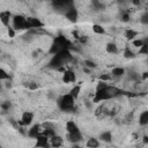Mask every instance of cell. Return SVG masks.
Masks as SVG:
<instances>
[{"mask_svg": "<svg viewBox=\"0 0 148 148\" xmlns=\"http://www.w3.org/2000/svg\"><path fill=\"white\" fill-rule=\"evenodd\" d=\"M136 35H138L136 31H134V30H127L126 34H125V37H126L127 39H133Z\"/></svg>", "mask_w": 148, "mask_h": 148, "instance_id": "cell-20", "label": "cell"}, {"mask_svg": "<svg viewBox=\"0 0 148 148\" xmlns=\"http://www.w3.org/2000/svg\"><path fill=\"white\" fill-rule=\"evenodd\" d=\"M62 81L65 83H71L75 81V74L72 71H65L62 74Z\"/></svg>", "mask_w": 148, "mask_h": 148, "instance_id": "cell-7", "label": "cell"}, {"mask_svg": "<svg viewBox=\"0 0 148 148\" xmlns=\"http://www.w3.org/2000/svg\"><path fill=\"white\" fill-rule=\"evenodd\" d=\"M111 133L110 132H104L101 134V139L104 140V141H111Z\"/></svg>", "mask_w": 148, "mask_h": 148, "instance_id": "cell-23", "label": "cell"}, {"mask_svg": "<svg viewBox=\"0 0 148 148\" xmlns=\"http://www.w3.org/2000/svg\"><path fill=\"white\" fill-rule=\"evenodd\" d=\"M87 146L95 148V147H98V146H99V142H98L96 139H89V141L87 142Z\"/></svg>", "mask_w": 148, "mask_h": 148, "instance_id": "cell-21", "label": "cell"}, {"mask_svg": "<svg viewBox=\"0 0 148 148\" xmlns=\"http://www.w3.org/2000/svg\"><path fill=\"white\" fill-rule=\"evenodd\" d=\"M139 123H140L141 125H147V124H148V111H143V112L140 114Z\"/></svg>", "mask_w": 148, "mask_h": 148, "instance_id": "cell-16", "label": "cell"}, {"mask_svg": "<svg viewBox=\"0 0 148 148\" xmlns=\"http://www.w3.org/2000/svg\"><path fill=\"white\" fill-rule=\"evenodd\" d=\"M82 139V135L80 133V131L77 132H73V133H68V140L72 142H77Z\"/></svg>", "mask_w": 148, "mask_h": 148, "instance_id": "cell-13", "label": "cell"}, {"mask_svg": "<svg viewBox=\"0 0 148 148\" xmlns=\"http://www.w3.org/2000/svg\"><path fill=\"white\" fill-rule=\"evenodd\" d=\"M8 35H9V37H14V35H15V32L12 28H8Z\"/></svg>", "mask_w": 148, "mask_h": 148, "instance_id": "cell-32", "label": "cell"}, {"mask_svg": "<svg viewBox=\"0 0 148 148\" xmlns=\"http://www.w3.org/2000/svg\"><path fill=\"white\" fill-rule=\"evenodd\" d=\"M148 52V45L146 44V43H143L141 46H140V50H139V53H143V54H146Z\"/></svg>", "mask_w": 148, "mask_h": 148, "instance_id": "cell-24", "label": "cell"}, {"mask_svg": "<svg viewBox=\"0 0 148 148\" xmlns=\"http://www.w3.org/2000/svg\"><path fill=\"white\" fill-rule=\"evenodd\" d=\"M106 51H108V53H117L118 52V47H117V45L114 43H109L106 45Z\"/></svg>", "mask_w": 148, "mask_h": 148, "instance_id": "cell-17", "label": "cell"}, {"mask_svg": "<svg viewBox=\"0 0 148 148\" xmlns=\"http://www.w3.org/2000/svg\"><path fill=\"white\" fill-rule=\"evenodd\" d=\"M125 57H126V58H133V57H134L133 52H132L128 47H126V49H125Z\"/></svg>", "mask_w": 148, "mask_h": 148, "instance_id": "cell-26", "label": "cell"}, {"mask_svg": "<svg viewBox=\"0 0 148 148\" xmlns=\"http://www.w3.org/2000/svg\"><path fill=\"white\" fill-rule=\"evenodd\" d=\"M128 18H130L128 14H124V16H123V20H124V21H128Z\"/></svg>", "mask_w": 148, "mask_h": 148, "instance_id": "cell-33", "label": "cell"}, {"mask_svg": "<svg viewBox=\"0 0 148 148\" xmlns=\"http://www.w3.org/2000/svg\"><path fill=\"white\" fill-rule=\"evenodd\" d=\"M32 118H34V114L31 112H29V111H25V112H23V114L21 117V124L29 125V124H31Z\"/></svg>", "mask_w": 148, "mask_h": 148, "instance_id": "cell-8", "label": "cell"}, {"mask_svg": "<svg viewBox=\"0 0 148 148\" xmlns=\"http://www.w3.org/2000/svg\"><path fill=\"white\" fill-rule=\"evenodd\" d=\"M124 68H121V67H116V68H113L112 69V72H111V75L112 76H121L123 74H124Z\"/></svg>", "mask_w": 148, "mask_h": 148, "instance_id": "cell-18", "label": "cell"}, {"mask_svg": "<svg viewBox=\"0 0 148 148\" xmlns=\"http://www.w3.org/2000/svg\"><path fill=\"white\" fill-rule=\"evenodd\" d=\"M36 139H37V142H36V146H37V147H47V146H49V143H47V138H46L45 135L40 134V135H38Z\"/></svg>", "mask_w": 148, "mask_h": 148, "instance_id": "cell-12", "label": "cell"}, {"mask_svg": "<svg viewBox=\"0 0 148 148\" xmlns=\"http://www.w3.org/2000/svg\"><path fill=\"white\" fill-rule=\"evenodd\" d=\"M27 22H28L29 29H39V28L43 27V23L36 17H28Z\"/></svg>", "mask_w": 148, "mask_h": 148, "instance_id": "cell-6", "label": "cell"}, {"mask_svg": "<svg viewBox=\"0 0 148 148\" xmlns=\"http://www.w3.org/2000/svg\"><path fill=\"white\" fill-rule=\"evenodd\" d=\"M66 130H67L68 133H73V132H77L79 131L76 124L74 121H72V120H69V121L66 123Z\"/></svg>", "mask_w": 148, "mask_h": 148, "instance_id": "cell-14", "label": "cell"}, {"mask_svg": "<svg viewBox=\"0 0 148 148\" xmlns=\"http://www.w3.org/2000/svg\"><path fill=\"white\" fill-rule=\"evenodd\" d=\"M80 89H81L80 86H75V87H73V88L71 89V92H69V94H71L74 98H76V97L79 96V94H80Z\"/></svg>", "mask_w": 148, "mask_h": 148, "instance_id": "cell-19", "label": "cell"}, {"mask_svg": "<svg viewBox=\"0 0 148 148\" xmlns=\"http://www.w3.org/2000/svg\"><path fill=\"white\" fill-rule=\"evenodd\" d=\"M120 94V90L113 86H106L105 88L101 89V90H96L95 97H94V102H102V101H106V99H111L116 96H118Z\"/></svg>", "mask_w": 148, "mask_h": 148, "instance_id": "cell-1", "label": "cell"}, {"mask_svg": "<svg viewBox=\"0 0 148 148\" xmlns=\"http://www.w3.org/2000/svg\"><path fill=\"white\" fill-rule=\"evenodd\" d=\"M92 31H94L95 34H99V35L104 34V29H103L101 25H98V24H95V25L92 27Z\"/></svg>", "mask_w": 148, "mask_h": 148, "instance_id": "cell-22", "label": "cell"}, {"mask_svg": "<svg viewBox=\"0 0 148 148\" xmlns=\"http://www.w3.org/2000/svg\"><path fill=\"white\" fill-rule=\"evenodd\" d=\"M43 133V128L39 126V125H35L31 130H29V132H28V134H29V136H31V138H37L38 135H40Z\"/></svg>", "mask_w": 148, "mask_h": 148, "instance_id": "cell-11", "label": "cell"}, {"mask_svg": "<svg viewBox=\"0 0 148 148\" xmlns=\"http://www.w3.org/2000/svg\"><path fill=\"white\" fill-rule=\"evenodd\" d=\"M50 140H51V146H53V147H60L62 145V139L60 136L53 135L52 138H50Z\"/></svg>", "mask_w": 148, "mask_h": 148, "instance_id": "cell-15", "label": "cell"}, {"mask_svg": "<svg viewBox=\"0 0 148 148\" xmlns=\"http://www.w3.org/2000/svg\"><path fill=\"white\" fill-rule=\"evenodd\" d=\"M108 84L105 83V82H103V81H101L98 84H97V88H96V90H101V89H103V88H105Z\"/></svg>", "mask_w": 148, "mask_h": 148, "instance_id": "cell-28", "label": "cell"}, {"mask_svg": "<svg viewBox=\"0 0 148 148\" xmlns=\"http://www.w3.org/2000/svg\"><path fill=\"white\" fill-rule=\"evenodd\" d=\"M74 97L71 94H66L58 99V105L64 111H69L74 108Z\"/></svg>", "mask_w": 148, "mask_h": 148, "instance_id": "cell-3", "label": "cell"}, {"mask_svg": "<svg viewBox=\"0 0 148 148\" xmlns=\"http://www.w3.org/2000/svg\"><path fill=\"white\" fill-rule=\"evenodd\" d=\"M13 25H14V29H16V30L29 29L27 18L23 17L22 15H15V16L13 17Z\"/></svg>", "mask_w": 148, "mask_h": 148, "instance_id": "cell-4", "label": "cell"}, {"mask_svg": "<svg viewBox=\"0 0 148 148\" xmlns=\"http://www.w3.org/2000/svg\"><path fill=\"white\" fill-rule=\"evenodd\" d=\"M69 46V42L64 37V36H59V37H56L51 47H50V53L52 54H56L65 49H68Z\"/></svg>", "mask_w": 148, "mask_h": 148, "instance_id": "cell-2", "label": "cell"}, {"mask_svg": "<svg viewBox=\"0 0 148 148\" xmlns=\"http://www.w3.org/2000/svg\"><path fill=\"white\" fill-rule=\"evenodd\" d=\"M10 16H12V14H10V12H8V10H5V12H1V13H0V21L2 22L3 25L8 27L9 21H10Z\"/></svg>", "mask_w": 148, "mask_h": 148, "instance_id": "cell-10", "label": "cell"}, {"mask_svg": "<svg viewBox=\"0 0 148 148\" xmlns=\"http://www.w3.org/2000/svg\"><path fill=\"white\" fill-rule=\"evenodd\" d=\"M142 44H143V42H142V40H140V39H139V40H134V42H133V45H134V46H136V47H140Z\"/></svg>", "mask_w": 148, "mask_h": 148, "instance_id": "cell-29", "label": "cell"}, {"mask_svg": "<svg viewBox=\"0 0 148 148\" xmlns=\"http://www.w3.org/2000/svg\"><path fill=\"white\" fill-rule=\"evenodd\" d=\"M8 74H7V72L5 71V69H2V68H0V81L1 80H6V79H8Z\"/></svg>", "mask_w": 148, "mask_h": 148, "instance_id": "cell-25", "label": "cell"}, {"mask_svg": "<svg viewBox=\"0 0 148 148\" xmlns=\"http://www.w3.org/2000/svg\"><path fill=\"white\" fill-rule=\"evenodd\" d=\"M66 17L71 22H75L77 20V12H76V9L73 8V7H71L69 9H67L66 10Z\"/></svg>", "mask_w": 148, "mask_h": 148, "instance_id": "cell-9", "label": "cell"}, {"mask_svg": "<svg viewBox=\"0 0 148 148\" xmlns=\"http://www.w3.org/2000/svg\"><path fill=\"white\" fill-rule=\"evenodd\" d=\"M53 5L54 7L59 8V9H69L73 5V0H53Z\"/></svg>", "mask_w": 148, "mask_h": 148, "instance_id": "cell-5", "label": "cell"}, {"mask_svg": "<svg viewBox=\"0 0 148 148\" xmlns=\"http://www.w3.org/2000/svg\"><path fill=\"white\" fill-rule=\"evenodd\" d=\"M92 5H94V7H95L96 9H101V8H103V5H102L98 0H94V1H92Z\"/></svg>", "mask_w": 148, "mask_h": 148, "instance_id": "cell-27", "label": "cell"}, {"mask_svg": "<svg viewBox=\"0 0 148 148\" xmlns=\"http://www.w3.org/2000/svg\"><path fill=\"white\" fill-rule=\"evenodd\" d=\"M109 79H110L109 75H102V76H101V80H109Z\"/></svg>", "mask_w": 148, "mask_h": 148, "instance_id": "cell-34", "label": "cell"}, {"mask_svg": "<svg viewBox=\"0 0 148 148\" xmlns=\"http://www.w3.org/2000/svg\"><path fill=\"white\" fill-rule=\"evenodd\" d=\"M9 106H10L9 102H6V103H3V104L1 105V108H2L3 110H8V109H9Z\"/></svg>", "mask_w": 148, "mask_h": 148, "instance_id": "cell-31", "label": "cell"}, {"mask_svg": "<svg viewBox=\"0 0 148 148\" xmlns=\"http://www.w3.org/2000/svg\"><path fill=\"white\" fill-rule=\"evenodd\" d=\"M86 65L88 66V67H90V68H94L96 65H95V62H92V61H90V60H86Z\"/></svg>", "mask_w": 148, "mask_h": 148, "instance_id": "cell-30", "label": "cell"}]
</instances>
